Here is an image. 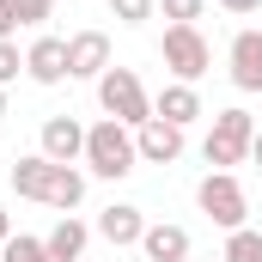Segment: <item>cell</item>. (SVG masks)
<instances>
[{"label":"cell","instance_id":"cell-3","mask_svg":"<svg viewBox=\"0 0 262 262\" xmlns=\"http://www.w3.org/2000/svg\"><path fill=\"white\" fill-rule=\"evenodd\" d=\"M250 140H256V116L232 104V110L213 116V128H207V140H201V159H207L213 171H232V165L250 159Z\"/></svg>","mask_w":262,"mask_h":262},{"label":"cell","instance_id":"cell-7","mask_svg":"<svg viewBox=\"0 0 262 262\" xmlns=\"http://www.w3.org/2000/svg\"><path fill=\"white\" fill-rule=\"evenodd\" d=\"M110 67V37L104 31H73L67 37V79H98Z\"/></svg>","mask_w":262,"mask_h":262},{"label":"cell","instance_id":"cell-9","mask_svg":"<svg viewBox=\"0 0 262 262\" xmlns=\"http://www.w3.org/2000/svg\"><path fill=\"white\" fill-rule=\"evenodd\" d=\"M134 152H140L146 165H177V159H183V128L152 116V122H140V128H134Z\"/></svg>","mask_w":262,"mask_h":262},{"label":"cell","instance_id":"cell-15","mask_svg":"<svg viewBox=\"0 0 262 262\" xmlns=\"http://www.w3.org/2000/svg\"><path fill=\"white\" fill-rule=\"evenodd\" d=\"M49 177H55V159L31 152V159H18V165H12V195L43 201V195H49Z\"/></svg>","mask_w":262,"mask_h":262},{"label":"cell","instance_id":"cell-16","mask_svg":"<svg viewBox=\"0 0 262 262\" xmlns=\"http://www.w3.org/2000/svg\"><path fill=\"white\" fill-rule=\"evenodd\" d=\"M85 201V171L79 165H55V177H49V195H43V207H61V213H73Z\"/></svg>","mask_w":262,"mask_h":262},{"label":"cell","instance_id":"cell-24","mask_svg":"<svg viewBox=\"0 0 262 262\" xmlns=\"http://www.w3.org/2000/svg\"><path fill=\"white\" fill-rule=\"evenodd\" d=\"M226 12H238V18H250V12H262V0H220Z\"/></svg>","mask_w":262,"mask_h":262},{"label":"cell","instance_id":"cell-17","mask_svg":"<svg viewBox=\"0 0 262 262\" xmlns=\"http://www.w3.org/2000/svg\"><path fill=\"white\" fill-rule=\"evenodd\" d=\"M0 262H55V256H49V244H43V238H31V232H12V238L0 244Z\"/></svg>","mask_w":262,"mask_h":262},{"label":"cell","instance_id":"cell-12","mask_svg":"<svg viewBox=\"0 0 262 262\" xmlns=\"http://www.w3.org/2000/svg\"><path fill=\"white\" fill-rule=\"evenodd\" d=\"M25 79L61 85V79H67V37H37V43L25 49Z\"/></svg>","mask_w":262,"mask_h":262},{"label":"cell","instance_id":"cell-4","mask_svg":"<svg viewBox=\"0 0 262 262\" xmlns=\"http://www.w3.org/2000/svg\"><path fill=\"white\" fill-rule=\"evenodd\" d=\"M195 207L220 226V232H238V226L250 220V195H244V183H238L232 171H207L195 183Z\"/></svg>","mask_w":262,"mask_h":262},{"label":"cell","instance_id":"cell-6","mask_svg":"<svg viewBox=\"0 0 262 262\" xmlns=\"http://www.w3.org/2000/svg\"><path fill=\"white\" fill-rule=\"evenodd\" d=\"M37 152L55 159V165H79V159H85V128H79V116H49L43 134H37Z\"/></svg>","mask_w":262,"mask_h":262},{"label":"cell","instance_id":"cell-10","mask_svg":"<svg viewBox=\"0 0 262 262\" xmlns=\"http://www.w3.org/2000/svg\"><path fill=\"white\" fill-rule=\"evenodd\" d=\"M226 61H232V85H238V92H262V31L256 25L232 37Z\"/></svg>","mask_w":262,"mask_h":262},{"label":"cell","instance_id":"cell-13","mask_svg":"<svg viewBox=\"0 0 262 262\" xmlns=\"http://www.w3.org/2000/svg\"><path fill=\"white\" fill-rule=\"evenodd\" d=\"M140 256L146 262H189V226H146V238H140Z\"/></svg>","mask_w":262,"mask_h":262},{"label":"cell","instance_id":"cell-25","mask_svg":"<svg viewBox=\"0 0 262 262\" xmlns=\"http://www.w3.org/2000/svg\"><path fill=\"white\" fill-rule=\"evenodd\" d=\"M250 159L262 165V122H256V140H250Z\"/></svg>","mask_w":262,"mask_h":262},{"label":"cell","instance_id":"cell-11","mask_svg":"<svg viewBox=\"0 0 262 262\" xmlns=\"http://www.w3.org/2000/svg\"><path fill=\"white\" fill-rule=\"evenodd\" d=\"M152 116H159V122H177V128H189V122H201L207 110H201V92H195V85L171 79V85H159V92H152Z\"/></svg>","mask_w":262,"mask_h":262},{"label":"cell","instance_id":"cell-1","mask_svg":"<svg viewBox=\"0 0 262 262\" xmlns=\"http://www.w3.org/2000/svg\"><path fill=\"white\" fill-rule=\"evenodd\" d=\"M134 165H140V152H134V128H122L116 116H104V122L85 128V171H92V177L122 183Z\"/></svg>","mask_w":262,"mask_h":262},{"label":"cell","instance_id":"cell-20","mask_svg":"<svg viewBox=\"0 0 262 262\" xmlns=\"http://www.w3.org/2000/svg\"><path fill=\"white\" fill-rule=\"evenodd\" d=\"M110 12H116L122 25H146V18L159 12V0H110Z\"/></svg>","mask_w":262,"mask_h":262},{"label":"cell","instance_id":"cell-5","mask_svg":"<svg viewBox=\"0 0 262 262\" xmlns=\"http://www.w3.org/2000/svg\"><path fill=\"white\" fill-rule=\"evenodd\" d=\"M159 61L171 67V79L195 85L201 73L213 67V49H207V37H201L195 25H165V43H159Z\"/></svg>","mask_w":262,"mask_h":262},{"label":"cell","instance_id":"cell-2","mask_svg":"<svg viewBox=\"0 0 262 262\" xmlns=\"http://www.w3.org/2000/svg\"><path fill=\"white\" fill-rule=\"evenodd\" d=\"M98 104H104V116H116L122 128H140V122H152V92L140 85V73L134 67H104L98 73Z\"/></svg>","mask_w":262,"mask_h":262},{"label":"cell","instance_id":"cell-28","mask_svg":"<svg viewBox=\"0 0 262 262\" xmlns=\"http://www.w3.org/2000/svg\"><path fill=\"white\" fill-rule=\"evenodd\" d=\"M213 262H226V256H213Z\"/></svg>","mask_w":262,"mask_h":262},{"label":"cell","instance_id":"cell-23","mask_svg":"<svg viewBox=\"0 0 262 262\" xmlns=\"http://www.w3.org/2000/svg\"><path fill=\"white\" fill-rule=\"evenodd\" d=\"M18 37V18H12V0H0V43Z\"/></svg>","mask_w":262,"mask_h":262},{"label":"cell","instance_id":"cell-27","mask_svg":"<svg viewBox=\"0 0 262 262\" xmlns=\"http://www.w3.org/2000/svg\"><path fill=\"white\" fill-rule=\"evenodd\" d=\"M0 122H6V85H0Z\"/></svg>","mask_w":262,"mask_h":262},{"label":"cell","instance_id":"cell-22","mask_svg":"<svg viewBox=\"0 0 262 262\" xmlns=\"http://www.w3.org/2000/svg\"><path fill=\"white\" fill-rule=\"evenodd\" d=\"M18 73H25V49H18V43L6 37V43H0V85H12Z\"/></svg>","mask_w":262,"mask_h":262},{"label":"cell","instance_id":"cell-14","mask_svg":"<svg viewBox=\"0 0 262 262\" xmlns=\"http://www.w3.org/2000/svg\"><path fill=\"white\" fill-rule=\"evenodd\" d=\"M43 244H49V256H55V262H79V256H85V244H92V226L73 220V213H61L55 232H49Z\"/></svg>","mask_w":262,"mask_h":262},{"label":"cell","instance_id":"cell-8","mask_svg":"<svg viewBox=\"0 0 262 262\" xmlns=\"http://www.w3.org/2000/svg\"><path fill=\"white\" fill-rule=\"evenodd\" d=\"M104 244H116V250H128V244H140L146 238V213L134 207V201H110L104 213H98V226H92Z\"/></svg>","mask_w":262,"mask_h":262},{"label":"cell","instance_id":"cell-19","mask_svg":"<svg viewBox=\"0 0 262 262\" xmlns=\"http://www.w3.org/2000/svg\"><path fill=\"white\" fill-rule=\"evenodd\" d=\"M159 12H165L171 25H195L201 12H207V0H159Z\"/></svg>","mask_w":262,"mask_h":262},{"label":"cell","instance_id":"cell-21","mask_svg":"<svg viewBox=\"0 0 262 262\" xmlns=\"http://www.w3.org/2000/svg\"><path fill=\"white\" fill-rule=\"evenodd\" d=\"M12 18L18 25H43V18H55V0H12Z\"/></svg>","mask_w":262,"mask_h":262},{"label":"cell","instance_id":"cell-18","mask_svg":"<svg viewBox=\"0 0 262 262\" xmlns=\"http://www.w3.org/2000/svg\"><path fill=\"white\" fill-rule=\"evenodd\" d=\"M226 262H262V232H250V226H238V232H226V250H220Z\"/></svg>","mask_w":262,"mask_h":262},{"label":"cell","instance_id":"cell-26","mask_svg":"<svg viewBox=\"0 0 262 262\" xmlns=\"http://www.w3.org/2000/svg\"><path fill=\"white\" fill-rule=\"evenodd\" d=\"M6 238H12V220H6V207H0V244H6Z\"/></svg>","mask_w":262,"mask_h":262}]
</instances>
